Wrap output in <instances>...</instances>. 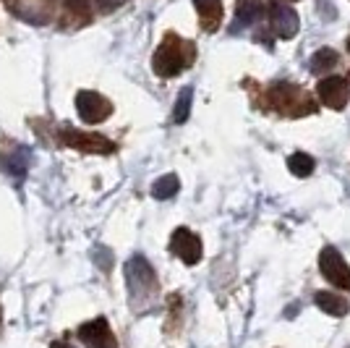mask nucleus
Returning a JSON list of instances; mask_svg holds the SVG:
<instances>
[{"label": "nucleus", "mask_w": 350, "mask_h": 348, "mask_svg": "<svg viewBox=\"0 0 350 348\" xmlns=\"http://www.w3.org/2000/svg\"><path fill=\"white\" fill-rule=\"evenodd\" d=\"M337 66V53L332 47H321L317 50L314 55H311V63H308V69L314 73H327L329 69H335Z\"/></svg>", "instance_id": "nucleus-13"}, {"label": "nucleus", "mask_w": 350, "mask_h": 348, "mask_svg": "<svg viewBox=\"0 0 350 348\" xmlns=\"http://www.w3.org/2000/svg\"><path fill=\"white\" fill-rule=\"evenodd\" d=\"M66 5L71 8L73 14H87L89 11V0H66Z\"/></svg>", "instance_id": "nucleus-19"}, {"label": "nucleus", "mask_w": 350, "mask_h": 348, "mask_svg": "<svg viewBox=\"0 0 350 348\" xmlns=\"http://www.w3.org/2000/svg\"><path fill=\"white\" fill-rule=\"evenodd\" d=\"M317 95L319 100L332 108V110H342L350 100V84L345 76H327L317 84Z\"/></svg>", "instance_id": "nucleus-5"}, {"label": "nucleus", "mask_w": 350, "mask_h": 348, "mask_svg": "<svg viewBox=\"0 0 350 348\" xmlns=\"http://www.w3.org/2000/svg\"><path fill=\"white\" fill-rule=\"evenodd\" d=\"M272 27H275V34L280 40H293L298 34L301 21L291 5H282L278 0H272Z\"/></svg>", "instance_id": "nucleus-9"}, {"label": "nucleus", "mask_w": 350, "mask_h": 348, "mask_svg": "<svg viewBox=\"0 0 350 348\" xmlns=\"http://www.w3.org/2000/svg\"><path fill=\"white\" fill-rule=\"evenodd\" d=\"M60 139H63V145L76 147L81 152H97V155H110L113 152V145L105 136H100V134H84V131L71 129V131H63Z\"/></svg>", "instance_id": "nucleus-8"}, {"label": "nucleus", "mask_w": 350, "mask_h": 348, "mask_svg": "<svg viewBox=\"0 0 350 348\" xmlns=\"http://www.w3.org/2000/svg\"><path fill=\"white\" fill-rule=\"evenodd\" d=\"M186 63H189V58L183 55V42L175 40V37H167V40L157 47V53H154V58H152V69H154V73L162 76V79H170V76L183 71Z\"/></svg>", "instance_id": "nucleus-1"}, {"label": "nucleus", "mask_w": 350, "mask_h": 348, "mask_svg": "<svg viewBox=\"0 0 350 348\" xmlns=\"http://www.w3.org/2000/svg\"><path fill=\"white\" fill-rule=\"evenodd\" d=\"M264 14V0H238L235 3V27H248Z\"/></svg>", "instance_id": "nucleus-11"}, {"label": "nucleus", "mask_w": 350, "mask_h": 348, "mask_svg": "<svg viewBox=\"0 0 350 348\" xmlns=\"http://www.w3.org/2000/svg\"><path fill=\"white\" fill-rule=\"evenodd\" d=\"M191 97H193V89H191V87L180 89V95H178V100H175V108H173V121H175V123H186V121H189Z\"/></svg>", "instance_id": "nucleus-16"}, {"label": "nucleus", "mask_w": 350, "mask_h": 348, "mask_svg": "<svg viewBox=\"0 0 350 348\" xmlns=\"http://www.w3.org/2000/svg\"><path fill=\"white\" fill-rule=\"evenodd\" d=\"M170 251L191 267L202 260V238L189 228H175L170 236Z\"/></svg>", "instance_id": "nucleus-6"}, {"label": "nucleus", "mask_w": 350, "mask_h": 348, "mask_svg": "<svg viewBox=\"0 0 350 348\" xmlns=\"http://www.w3.org/2000/svg\"><path fill=\"white\" fill-rule=\"evenodd\" d=\"M50 348H71V346H66L63 340H53V343H50Z\"/></svg>", "instance_id": "nucleus-21"}, {"label": "nucleus", "mask_w": 350, "mask_h": 348, "mask_svg": "<svg viewBox=\"0 0 350 348\" xmlns=\"http://www.w3.org/2000/svg\"><path fill=\"white\" fill-rule=\"evenodd\" d=\"M288 171L295 178H306V175L314 173V158L306 155V152H293L291 158H288Z\"/></svg>", "instance_id": "nucleus-15"}, {"label": "nucleus", "mask_w": 350, "mask_h": 348, "mask_svg": "<svg viewBox=\"0 0 350 348\" xmlns=\"http://www.w3.org/2000/svg\"><path fill=\"white\" fill-rule=\"evenodd\" d=\"M29 158H31L29 149L18 147L14 155H8V158H5L3 171H5L8 175H14V178H24V175H27V168H29Z\"/></svg>", "instance_id": "nucleus-12"}, {"label": "nucleus", "mask_w": 350, "mask_h": 348, "mask_svg": "<svg viewBox=\"0 0 350 348\" xmlns=\"http://www.w3.org/2000/svg\"><path fill=\"white\" fill-rule=\"evenodd\" d=\"M348 50H350V40H348Z\"/></svg>", "instance_id": "nucleus-22"}, {"label": "nucleus", "mask_w": 350, "mask_h": 348, "mask_svg": "<svg viewBox=\"0 0 350 348\" xmlns=\"http://www.w3.org/2000/svg\"><path fill=\"white\" fill-rule=\"evenodd\" d=\"M314 301L319 306L324 314H329V317H345L350 312V304L342 299V296H337V293H329V290H319L317 296H314Z\"/></svg>", "instance_id": "nucleus-10"}, {"label": "nucleus", "mask_w": 350, "mask_h": 348, "mask_svg": "<svg viewBox=\"0 0 350 348\" xmlns=\"http://www.w3.org/2000/svg\"><path fill=\"white\" fill-rule=\"evenodd\" d=\"M79 338H81V343H87L89 348H118L116 335L110 333V325H107L105 317L84 322V325L79 327Z\"/></svg>", "instance_id": "nucleus-7"}, {"label": "nucleus", "mask_w": 350, "mask_h": 348, "mask_svg": "<svg viewBox=\"0 0 350 348\" xmlns=\"http://www.w3.org/2000/svg\"><path fill=\"white\" fill-rule=\"evenodd\" d=\"M178 189H180L178 175L167 173V175H162V178L154 181V186H152V197H154V199H170V197L178 194Z\"/></svg>", "instance_id": "nucleus-14"}, {"label": "nucleus", "mask_w": 350, "mask_h": 348, "mask_svg": "<svg viewBox=\"0 0 350 348\" xmlns=\"http://www.w3.org/2000/svg\"><path fill=\"white\" fill-rule=\"evenodd\" d=\"M193 5L199 8V14L204 18H219V11H222L219 0H193Z\"/></svg>", "instance_id": "nucleus-17"}, {"label": "nucleus", "mask_w": 350, "mask_h": 348, "mask_svg": "<svg viewBox=\"0 0 350 348\" xmlns=\"http://www.w3.org/2000/svg\"><path fill=\"white\" fill-rule=\"evenodd\" d=\"M92 257H94V262L100 264V270H110V264H113V251L105 247H94L92 249Z\"/></svg>", "instance_id": "nucleus-18"}, {"label": "nucleus", "mask_w": 350, "mask_h": 348, "mask_svg": "<svg viewBox=\"0 0 350 348\" xmlns=\"http://www.w3.org/2000/svg\"><path fill=\"white\" fill-rule=\"evenodd\" d=\"M126 280L131 286L133 296H146V293L157 290V275H154L152 264L142 254H136V257L126 262Z\"/></svg>", "instance_id": "nucleus-2"}, {"label": "nucleus", "mask_w": 350, "mask_h": 348, "mask_svg": "<svg viewBox=\"0 0 350 348\" xmlns=\"http://www.w3.org/2000/svg\"><path fill=\"white\" fill-rule=\"evenodd\" d=\"M319 270H321V275L327 277L332 286H337V288H342V290H350V267L335 247L321 249Z\"/></svg>", "instance_id": "nucleus-3"}, {"label": "nucleus", "mask_w": 350, "mask_h": 348, "mask_svg": "<svg viewBox=\"0 0 350 348\" xmlns=\"http://www.w3.org/2000/svg\"><path fill=\"white\" fill-rule=\"evenodd\" d=\"M76 113L84 123H103L105 118L113 113V105L105 100L100 92L81 89L76 95Z\"/></svg>", "instance_id": "nucleus-4"}, {"label": "nucleus", "mask_w": 350, "mask_h": 348, "mask_svg": "<svg viewBox=\"0 0 350 348\" xmlns=\"http://www.w3.org/2000/svg\"><path fill=\"white\" fill-rule=\"evenodd\" d=\"M123 0H103V5L105 8H116V5H120Z\"/></svg>", "instance_id": "nucleus-20"}]
</instances>
